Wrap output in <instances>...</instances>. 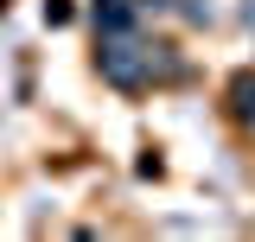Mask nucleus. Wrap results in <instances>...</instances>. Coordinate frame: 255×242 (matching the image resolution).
Segmentation results:
<instances>
[{
    "label": "nucleus",
    "instance_id": "obj_2",
    "mask_svg": "<svg viewBox=\"0 0 255 242\" xmlns=\"http://www.w3.org/2000/svg\"><path fill=\"white\" fill-rule=\"evenodd\" d=\"M45 19H51V26H64V19H70V6H64V0H45Z\"/></svg>",
    "mask_w": 255,
    "mask_h": 242
},
{
    "label": "nucleus",
    "instance_id": "obj_1",
    "mask_svg": "<svg viewBox=\"0 0 255 242\" xmlns=\"http://www.w3.org/2000/svg\"><path fill=\"white\" fill-rule=\"evenodd\" d=\"M96 19H102L109 32H128V26H134V13H128V0H102V6H96Z\"/></svg>",
    "mask_w": 255,
    "mask_h": 242
}]
</instances>
